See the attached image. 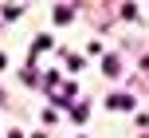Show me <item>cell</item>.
<instances>
[{
	"label": "cell",
	"mask_w": 149,
	"mask_h": 138,
	"mask_svg": "<svg viewBox=\"0 0 149 138\" xmlns=\"http://www.w3.org/2000/svg\"><path fill=\"white\" fill-rule=\"evenodd\" d=\"M74 91H79V87H74V83H71V87H59V91H51V99L59 103V107H67V103L74 99Z\"/></svg>",
	"instance_id": "1"
},
{
	"label": "cell",
	"mask_w": 149,
	"mask_h": 138,
	"mask_svg": "<svg viewBox=\"0 0 149 138\" xmlns=\"http://www.w3.org/2000/svg\"><path fill=\"white\" fill-rule=\"evenodd\" d=\"M110 107L114 111H134V95H110Z\"/></svg>",
	"instance_id": "2"
},
{
	"label": "cell",
	"mask_w": 149,
	"mask_h": 138,
	"mask_svg": "<svg viewBox=\"0 0 149 138\" xmlns=\"http://www.w3.org/2000/svg\"><path fill=\"white\" fill-rule=\"evenodd\" d=\"M71 16H74V8H67V4L55 8V24H71Z\"/></svg>",
	"instance_id": "3"
},
{
	"label": "cell",
	"mask_w": 149,
	"mask_h": 138,
	"mask_svg": "<svg viewBox=\"0 0 149 138\" xmlns=\"http://www.w3.org/2000/svg\"><path fill=\"white\" fill-rule=\"evenodd\" d=\"M47 47H51V36H39V39H36V55H39V51H47Z\"/></svg>",
	"instance_id": "4"
},
{
	"label": "cell",
	"mask_w": 149,
	"mask_h": 138,
	"mask_svg": "<svg viewBox=\"0 0 149 138\" xmlns=\"http://www.w3.org/2000/svg\"><path fill=\"white\" fill-rule=\"evenodd\" d=\"M4 67H8V59H4V55H0V71H4Z\"/></svg>",
	"instance_id": "5"
}]
</instances>
